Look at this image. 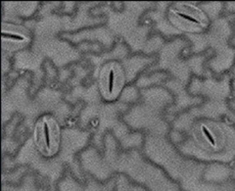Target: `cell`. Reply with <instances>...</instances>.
Wrapping results in <instances>:
<instances>
[{
	"instance_id": "obj_2",
	"label": "cell",
	"mask_w": 235,
	"mask_h": 191,
	"mask_svg": "<svg viewBox=\"0 0 235 191\" xmlns=\"http://www.w3.org/2000/svg\"><path fill=\"white\" fill-rule=\"evenodd\" d=\"M44 137H45V143L47 145V147H50V135H49V128L46 123H44Z\"/></svg>"
},
{
	"instance_id": "obj_1",
	"label": "cell",
	"mask_w": 235,
	"mask_h": 191,
	"mask_svg": "<svg viewBox=\"0 0 235 191\" xmlns=\"http://www.w3.org/2000/svg\"><path fill=\"white\" fill-rule=\"evenodd\" d=\"M114 79H115V74H114V71L111 70L109 74V83H108V90L110 93L113 92V88H114Z\"/></svg>"
},
{
	"instance_id": "obj_5",
	"label": "cell",
	"mask_w": 235,
	"mask_h": 191,
	"mask_svg": "<svg viewBox=\"0 0 235 191\" xmlns=\"http://www.w3.org/2000/svg\"><path fill=\"white\" fill-rule=\"evenodd\" d=\"M203 132H205V133H206V135H207V137H208V139L210 140V142H212V144L213 145H214V139L212 137V135L211 134H210V132H208V130H207V128H204L203 127Z\"/></svg>"
},
{
	"instance_id": "obj_4",
	"label": "cell",
	"mask_w": 235,
	"mask_h": 191,
	"mask_svg": "<svg viewBox=\"0 0 235 191\" xmlns=\"http://www.w3.org/2000/svg\"><path fill=\"white\" fill-rule=\"evenodd\" d=\"M177 15L178 16H180V17H182V18H184V19H186V20H188V21H190V22H193V23H196V24H199L200 22L198 21V20H196V19H194V18H192V17H190V16H188V15H184V14H179V13H177Z\"/></svg>"
},
{
	"instance_id": "obj_3",
	"label": "cell",
	"mask_w": 235,
	"mask_h": 191,
	"mask_svg": "<svg viewBox=\"0 0 235 191\" xmlns=\"http://www.w3.org/2000/svg\"><path fill=\"white\" fill-rule=\"evenodd\" d=\"M2 36L3 37H9L12 39H16V40H23L24 37L22 36H19V34H13V33H8V32H2Z\"/></svg>"
}]
</instances>
